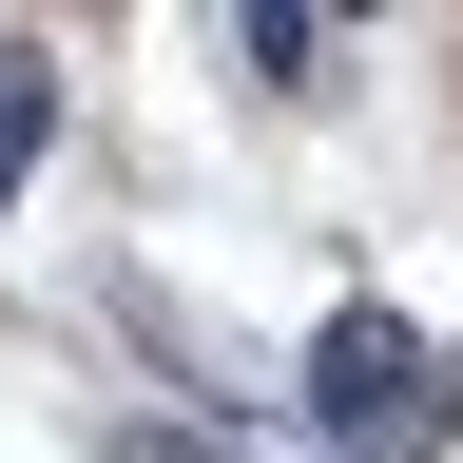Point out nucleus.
Returning a JSON list of instances; mask_svg holds the SVG:
<instances>
[{"label":"nucleus","mask_w":463,"mask_h":463,"mask_svg":"<svg viewBox=\"0 0 463 463\" xmlns=\"http://www.w3.org/2000/svg\"><path fill=\"white\" fill-rule=\"evenodd\" d=\"M444 425H463V367H444L425 328L347 309V328L309 347V444H328V463H425Z\"/></svg>","instance_id":"obj_1"},{"label":"nucleus","mask_w":463,"mask_h":463,"mask_svg":"<svg viewBox=\"0 0 463 463\" xmlns=\"http://www.w3.org/2000/svg\"><path fill=\"white\" fill-rule=\"evenodd\" d=\"M39 136H58V58H20V39H0V194L39 174Z\"/></svg>","instance_id":"obj_2"}]
</instances>
